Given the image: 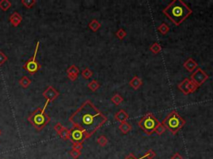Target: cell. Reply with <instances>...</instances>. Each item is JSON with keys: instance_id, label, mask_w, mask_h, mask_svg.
Listing matches in <instances>:
<instances>
[{"instance_id": "25", "label": "cell", "mask_w": 213, "mask_h": 159, "mask_svg": "<svg viewBox=\"0 0 213 159\" xmlns=\"http://www.w3.org/2000/svg\"><path fill=\"white\" fill-rule=\"evenodd\" d=\"M156 156V153L152 151V150H149V151H147V153L144 155V156H142V158H147V159H152L155 157Z\"/></svg>"}, {"instance_id": "6", "label": "cell", "mask_w": 213, "mask_h": 159, "mask_svg": "<svg viewBox=\"0 0 213 159\" xmlns=\"http://www.w3.org/2000/svg\"><path fill=\"white\" fill-rule=\"evenodd\" d=\"M158 125L159 122L151 114H147L139 122L140 128L143 129L147 134H151V133H153L154 131L156 130V127Z\"/></svg>"}, {"instance_id": "36", "label": "cell", "mask_w": 213, "mask_h": 159, "mask_svg": "<svg viewBox=\"0 0 213 159\" xmlns=\"http://www.w3.org/2000/svg\"><path fill=\"white\" fill-rule=\"evenodd\" d=\"M1 134H2V131H1V129H0V136H1Z\"/></svg>"}, {"instance_id": "24", "label": "cell", "mask_w": 213, "mask_h": 159, "mask_svg": "<svg viewBox=\"0 0 213 159\" xmlns=\"http://www.w3.org/2000/svg\"><path fill=\"white\" fill-rule=\"evenodd\" d=\"M97 143L101 146V147H104L107 144V139L105 136H100L98 139H97Z\"/></svg>"}, {"instance_id": "9", "label": "cell", "mask_w": 213, "mask_h": 159, "mask_svg": "<svg viewBox=\"0 0 213 159\" xmlns=\"http://www.w3.org/2000/svg\"><path fill=\"white\" fill-rule=\"evenodd\" d=\"M192 78L197 86H200L202 82H204L207 79V76L201 70L199 69L192 75Z\"/></svg>"}, {"instance_id": "15", "label": "cell", "mask_w": 213, "mask_h": 159, "mask_svg": "<svg viewBox=\"0 0 213 159\" xmlns=\"http://www.w3.org/2000/svg\"><path fill=\"white\" fill-rule=\"evenodd\" d=\"M12 3L8 0H0V8L3 11H7L11 7Z\"/></svg>"}, {"instance_id": "11", "label": "cell", "mask_w": 213, "mask_h": 159, "mask_svg": "<svg viewBox=\"0 0 213 159\" xmlns=\"http://www.w3.org/2000/svg\"><path fill=\"white\" fill-rule=\"evenodd\" d=\"M23 21V17L18 12H14L9 16V22L12 26L18 27Z\"/></svg>"}, {"instance_id": "16", "label": "cell", "mask_w": 213, "mask_h": 159, "mask_svg": "<svg viewBox=\"0 0 213 159\" xmlns=\"http://www.w3.org/2000/svg\"><path fill=\"white\" fill-rule=\"evenodd\" d=\"M21 2L26 8L30 9L37 3V0H22Z\"/></svg>"}, {"instance_id": "3", "label": "cell", "mask_w": 213, "mask_h": 159, "mask_svg": "<svg viewBox=\"0 0 213 159\" xmlns=\"http://www.w3.org/2000/svg\"><path fill=\"white\" fill-rule=\"evenodd\" d=\"M49 101H46L43 108H38L32 113L28 118V121L38 131H41L45 128L51 121V118L45 113Z\"/></svg>"}, {"instance_id": "30", "label": "cell", "mask_w": 213, "mask_h": 159, "mask_svg": "<svg viewBox=\"0 0 213 159\" xmlns=\"http://www.w3.org/2000/svg\"><path fill=\"white\" fill-rule=\"evenodd\" d=\"M83 144L81 142H74L73 143V146H72V148L75 150H78V151H81L83 149Z\"/></svg>"}, {"instance_id": "27", "label": "cell", "mask_w": 213, "mask_h": 159, "mask_svg": "<svg viewBox=\"0 0 213 159\" xmlns=\"http://www.w3.org/2000/svg\"><path fill=\"white\" fill-rule=\"evenodd\" d=\"M158 31L161 32V34H166L168 31H169V27L167 24L163 23L161 24V26L158 27Z\"/></svg>"}, {"instance_id": "35", "label": "cell", "mask_w": 213, "mask_h": 159, "mask_svg": "<svg viewBox=\"0 0 213 159\" xmlns=\"http://www.w3.org/2000/svg\"><path fill=\"white\" fill-rule=\"evenodd\" d=\"M124 159H142V157H140V158H137V157H134V155L133 154V153H131V154H129L128 156V157H126Z\"/></svg>"}, {"instance_id": "23", "label": "cell", "mask_w": 213, "mask_h": 159, "mask_svg": "<svg viewBox=\"0 0 213 159\" xmlns=\"http://www.w3.org/2000/svg\"><path fill=\"white\" fill-rule=\"evenodd\" d=\"M69 154H70V156H71L74 159H77L80 157L81 154H82V152H81V151H78V150L72 149L71 151L69 152Z\"/></svg>"}, {"instance_id": "32", "label": "cell", "mask_w": 213, "mask_h": 159, "mask_svg": "<svg viewBox=\"0 0 213 159\" xmlns=\"http://www.w3.org/2000/svg\"><path fill=\"white\" fill-rule=\"evenodd\" d=\"M164 130H165V128H164V126L161 125V124H159V125L156 127L155 132H156L157 134H159V135H161V133L164 132Z\"/></svg>"}, {"instance_id": "22", "label": "cell", "mask_w": 213, "mask_h": 159, "mask_svg": "<svg viewBox=\"0 0 213 159\" xmlns=\"http://www.w3.org/2000/svg\"><path fill=\"white\" fill-rule=\"evenodd\" d=\"M100 85L97 82V81H91L90 83L88 84V88L90 89L92 91H95V90H97V89L99 88Z\"/></svg>"}, {"instance_id": "20", "label": "cell", "mask_w": 213, "mask_h": 159, "mask_svg": "<svg viewBox=\"0 0 213 159\" xmlns=\"http://www.w3.org/2000/svg\"><path fill=\"white\" fill-rule=\"evenodd\" d=\"M119 128H120V130H121L123 133H127L128 131L131 129V126L129 125L128 123L123 122L121 125H120V127H119Z\"/></svg>"}, {"instance_id": "18", "label": "cell", "mask_w": 213, "mask_h": 159, "mask_svg": "<svg viewBox=\"0 0 213 159\" xmlns=\"http://www.w3.org/2000/svg\"><path fill=\"white\" fill-rule=\"evenodd\" d=\"M130 85L133 86L134 89H138L142 85V81L138 77H134L130 82Z\"/></svg>"}, {"instance_id": "7", "label": "cell", "mask_w": 213, "mask_h": 159, "mask_svg": "<svg viewBox=\"0 0 213 159\" xmlns=\"http://www.w3.org/2000/svg\"><path fill=\"white\" fill-rule=\"evenodd\" d=\"M85 139H87V138H86L85 133H84L83 131L76 128H72L71 135H70V139L69 140L71 141L73 143L74 142H81L82 143Z\"/></svg>"}, {"instance_id": "1", "label": "cell", "mask_w": 213, "mask_h": 159, "mask_svg": "<svg viewBox=\"0 0 213 159\" xmlns=\"http://www.w3.org/2000/svg\"><path fill=\"white\" fill-rule=\"evenodd\" d=\"M106 121V117L92 105L90 100L85 101L69 117V122L74 128L83 131L86 138H90Z\"/></svg>"}, {"instance_id": "12", "label": "cell", "mask_w": 213, "mask_h": 159, "mask_svg": "<svg viewBox=\"0 0 213 159\" xmlns=\"http://www.w3.org/2000/svg\"><path fill=\"white\" fill-rule=\"evenodd\" d=\"M19 85L23 87V88L26 89L28 88L29 86H30L31 84H32V81H31L30 79L28 77V76H23L19 81Z\"/></svg>"}, {"instance_id": "14", "label": "cell", "mask_w": 213, "mask_h": 159, "mask_svg": "<svg viewBox=\"0 0 213 159\" xmlns=\"http://www.w3.org/2000/svg\"><path fill=\"white\" fill-rule=\"evenodd\" d=\"M184 66H185V67L188 70V71H192L195 69V68H196V67H197V63H196V62H195L192 59H188L187 62H185Z\"/></svg>"}, {"instance_id": "8", "label": "cell", "mask_w": 213, "mask_h": 159, "mask_svg": "<svg viewBox=\"0 0 213 159\" xmlns=\"http://www.w3.org/2000/svg\"><path fill=\"white\" fill-rule=\"evenodd\" d=\"M60 95V93L54 87L49 86L43 93V96L49 102H52Z\"/></svg>"}, {"instance_id": "33", "label": "cell", "mask_w": 213, "mask_h": 159, "mask_svg": "<svg viewBox=\"0 0 213 159\" xmlns=\"http://www.w3.org/2000/svg\"><path fill=\"white\" fill-rule=\"evenodd\" d=\"M117 37L119 38V39H123L124 37H125L126 35H127V33H126V32L124 31V30H123V29H120L117 32Z\"/></svg>"}, {"instance_id": "13", "label": "cell", "mask_w": 213, "mask_h": 159, "mask_svg": "<svg viewBox=\"0 0 213 159\" xmlns=\"http://www.w3.org/2000/svg\"><path fill=\"white\" fill-rule=\"evenodd\" d=\"M58 135L60 136V138L63 140H68L70 139V135H71V130H69L67 128H64L63 130L58 133Z\"/></svg>"}, {"instance_id": "2", "label": "cell", "mask_w": 213, "mask_h": 159, "mask_svg": "<svg viewBox=\"0 0 213 159\" xmlns=\"http://www.w3.org/2000/svg\"><path fill=\"white\" fill-rule=\"evenodd\" d=\"M163 12L168 17L172 20L173 22L180 24L192 11L182 1L176 0L173 1Z\"/></svg>"}, {"instance_id": "10", "label": "cell", "mask_w": 213, "mask_h": 159, "mask_svg": "<svg viewBox=\"0 0 213 159\" xmlns=\"http://www.w3.org/2000/svg\"><path fill=\"white\" fill-rule=\"evenodd\" d=\"M78 74H79V70L75 65H72L67 69V76L71 81H76Z\"/></svg>"}, {"instance_id": "4", "label": "cell", "mask_w": 213, "mask_h": 159, "mask_svg": "<svg viewBox=\"0 0 213 159\" xmlns=\"http://www.w3.org/2000/svg\"><path fill=\"white\" fill-rule=\"evenodd\" d=\"M163 124L167 128L172 132V133H176L185 124L184 119L181 118L177 112H172L164 120Z\"/></svg>"}, {"instance_id": "29", "label": "cell", "mask_w": 213, "mask_h": 159, "mask_svg": "<svg viewBox=\"0 0 213 159\" xmlns=\"http://www.w3.org/2000/svg\"><path fill=\"white\" fill-rule=\"evenodd\" d=\"M151 51H152L153 53L156 54V53H158L159 52L161 51V47H160V45L157 44V43H155V44L152 45V47H151Z\"/></svg>"}, {"instance_id": "17", "label": "cell", "mask_w": 213, "mask_h": 159, "mask_svg": "<svg viewBox=\"0 0 213 159\" xmlns=\"http://www.w3.org/2000/svg\"><path fill=\"white\" fill-rule=\"evenodd\" d=\"M116 119L117 120H118V121L123 122L125 121L126 119L128 118V115L127 114L125 111H123V110H121V111H119L117 114H116Z\"/></svg>"}, {"instance_id": "5", "label": "cell", "mask_w": 213, "mask_h": 159, "mask_svg": "<svg viewBox=\"0 0 213 159\" xmlns=\"http://www.w3.org/2000/svg\"><path fill=\"white\" fill-rule=\"evenodd\" d=\"M39 44H40V42L38 41L37 44H36L35 47V50H34V53H33V56L32 57H30L26 62H25V64L24 65V68L25 71H27L29 72V75L31 76H33L34 74L38 71L39 70L41 69V66L38 62L37 61V55H38V47H39Z\"/></svg>"}, {"instance_id": "19", "label": "cell", "mask_w": 213, "mask_h": 159, "mask_svg": "<svg viewBox=\"0 0 213 159\" xmlns=\"http://www.w3.org/2000/svg\"><path fill=\"white\" fill-rule=\"evenodd\" d=\"M88 26H89V27L92 29V31L96 32L97 30H98V29L100 28V27H101V24H100L99 22L97 21V20H92L90 23H89V25H88Z\"/></svg>"}, {"instance_id": "21", "label": "cell", "mask_w": 213, "mask_h": 159, "mask_svg": "<svg viewBox=\"0 0 213 159\" xmlns=\"http://www.w3.org/2000/svg\"><path fill=\"white\" fill-rule=\"evenodd\" d=\"M82 76H83V78L89 79L92 76V71L88 68H85L82 71Z\"/></svg>"}, {"instance_id": "28", "label": "cell", "mask_w": 213, "mask_h": 159, "mask_svg": "<svg viewBox=\"0 0 213 159\" xmlns=\"http://www.w3.org/2000/svg\"><path fill=\"white\" fill-rule=\"evenodd\" d=\"M112 102L114 103V104H116V105H119L120 103L123 101V98L120 96L119 95H115L113 96V97L112 98Z\"/></svg>"}, {"instance_id": "31", "label": "cell", "mask_w": 213, "mask_h": 159, "mask_svg": "<svg viewBox=\"0 0 213 159\" xmlns=\"http://www.w3.org/2000/svg\"><path fill=\"white\" fill-rule=\"evenodd\" d=\"M64 128H65V127H64V126L62 124H60V123H57V124L54 125V130L57 132V134H58V133H59Z\"/></svg>"}, {"instance_id": "26", "label": "cell", "mask_w": 213, "mask_h": 159, "mask_svg": "<svg viewBox=\"0 0 213 159\" xmlns=\"http://www.w3.org/2000/svg\"><path fill=\"white\" fill-rule=\"evenodd\" d=\"M8 60V58L7 56L2 51H0V67H2Z\"/></svg>"}, {"instance_id": "34", "label": "cell", "mask_w": 213, "mask_h": 159, "mask_svg": "<svg viewBox=\"0 0 213 159\" xmlns=\"http://www.w3.org/2000/svg\"><path fill=\"white\" fill-rule=\"evenodd\" d=\"M171 159H183V157L179 154V153H175V154L173 155L172 157V158Z\"/></svg>"}]
</instances>
